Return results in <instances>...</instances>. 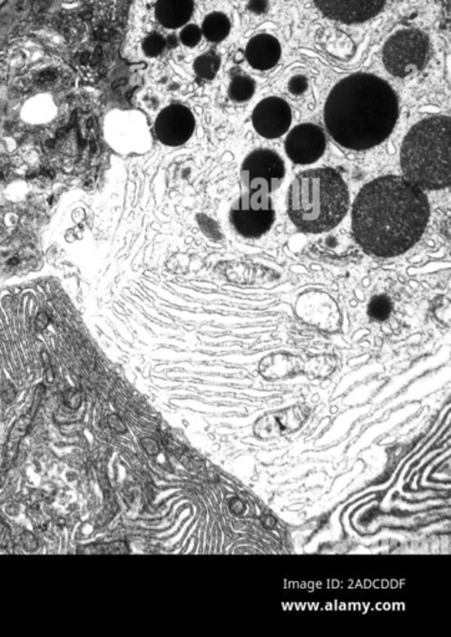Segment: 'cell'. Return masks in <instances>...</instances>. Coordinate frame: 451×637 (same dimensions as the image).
<instances>
[{"label": "cell", "mask_w": 451, "mask_h": 637, "mask_svg": "<svg viewBox=\"0 0 451 637\" xmlns=\"http://www.w3.org/2000/svg\"><path fill=\"white\" fill-rule=\"evenodd\" d=\"M429 216L422 189L406 177H379L366 184L354 202V238L370 256L397 257L420 240Z\"/></svg>", "instance_id": "obj_1"}, {"label": "cell", "mask_w": 451, "mask_h": 637, "mask_svg": "<svg viewBox=\"0 0 451 637\" xmlns=\"http://www.w3.org/2000/svg\"><path fill=\"white\" fill-rule=\"evenodd\" d=\"M399 119V99L386 80L357 73L340 80L324 106V123L338 145L369 150L384 142Z\"/></svg>", "instance_id": "obj_2"}, {"label": "cell", "mask_w": 451, "mask_h": 637, "mask_svg": "<svg viewBox=\"0 0 451 637\" xmlns=\"http://www.w3.org/2000/svg\"><path fill=\"white\" fill-rule=\"evenodd\" d=\"M348 208V187L336 170L304 171L290 184L287 212L304 233L328 232L342 222Z\"/></svg>", "instance_id": "obj_3"}, {"label": "cell", "mask_w": 451, "mask_h": 637, "mask_svg": "<svg viewBox=\"0 0 451 637\" xmlns=\"http://www.w3.org/2000/svg\"><path fill=\"white\" fill-rule=\"evenodd\" d=\"M449 116H433L417 122L404 139L400 163L406 179L427 191L451 184Z\"/></svg>", "instance_id": "obj_4"}, {"label": "cell", "mask_w": 451, "mask_h": 637, "mask_svg": "<svg viewBox=\"0 0 451 637\" xmlns=\"http://www.w3.org/2000/svg\"><path fill=\"white\" fill-rule=\"evenodd\" d=\"M430 50V40L422 30H399L384 45V66L394 78H407L414 70L426 68Z\"/></svg>", "instance_id": "obj_5"}, {"label": "cell", "mask_w": 451, "mask_h": 637, "mask_svg": "<svg viewBox=\"0 0 451 637\" xmlns=\"http://www.w3.org/2000/svg\"><path fill=\"white\" fill-rule=\"evenodd\" d=\"M230 222L240 236L259 238L275 222V211L267 193L252 192L237 201L230 213Z\"/></svg>", "instance_id": "obj_6"}, {"label": "cell", "mask_w": 451, "mask_h": 637, "mask_svg": "<svg viewBox=\"0 0 451 637\" xmlns=\"http://www.w3.org/2000/svg\"><path fill=\"white\" fill-rule=\"evenodd\" d=\"M240 173L250 192L269 194L285 179V162L273 151L257 150L247 156Z\"/></svg>", "instance_id": "obj_7"}, {"label": "cell", "mask_w": 451, "mask_h": 637, "mask_svg": "<svg viewBox=\"0 0 451 637\" xmlns=\"http://www.w3.org/2000/svg\"><path fill=\"white\" fill-rule=\"evenodd\" d=\"M195 131V117L186 106L170 105L157 116L155 133L163 145L181 146L190 140Z\"/></svg>", "instance_id": "obj_8"}, {"label": "cell", "mask_w": 451, "mask_h": 637, "mask_svg": "<svg viewBox=\"0 0 451 637\" xmlns=\"http://www.w3.org/2000/svg\"><path fill=\"white\" fill-rule=\"evenodd\" d=\"M287 156L297 164L317 162L326 151V135L319 126L303 123L296 126L287 136Z\"/></svg>", "instance_id": "obj_9"}, {"label": "cell", "mask_w": 451, "mask_h": 637, "mask_svg": "<svg viewBox=\"0 0 451 637\" xmlns=\"http://www.w3.org/2000/svg\"><path fill=\"white\" fill-rule=\"evenodd\" d=\"M327 18L343 24H359L379 15L387 0H313Z\"/></svg>", "instance_id": "obj_10"}, {"label": "cell", "mask_w": 451, "mask_h": 637, "mask_svg": "<svg viewBox=\"0 0 451 637\" xmlns=\"http://www.w3.org/2000/svg\"><path fill=\"white\" fill-rule=\"evenodd\" d=\"M252 122L260 136L279 139L289 130L292 112L289 103L280 97H267L253 110Z\"/></svg>", "instance_id": "obj_11"}, {"label": "cell", "mask_w": 451, "mask_h": 637, "mask_svg": "<svg viewBox=\"0 0 451 637\" xmlns=\"http://www.w3.org/2000/svg\"><path fill=\"white\" fill-rule=\"evenodd\" d=\"M245 54L247 62L253 69L267 72L279 64L282 49L275 36L260 34L250 40Z\"/></svg>", "instance_id": "obj_12"}, {"label": "cell", "mask_w": 451, "mask_h": 637, "mask_svg": "<svg viewBox=\"0 0 451 637\" xmlns=\"http://www.w3.org/2000/svg\"><path fill=\"white\" fill-rule=\"evenodd\" d=\"M193 0H157L155 15L167 29L182 28L193 15Z\"/></svg>", "instance_id": "obj_13"}, {"label": "cell", "mask_w": 451, "mask_h": 637, "mask_svg": "<svg viewBox=\"0 0 451 637\" xmlns=\"http://www.w3.org/2000/svg\"><path fill=\"white\" fill-rule=\"evenodd\" d=\"M43 397H44V387L40 385L36 388L34 400H33L29 411L23 415L22 417H19L18 421L13 426L12 430H10L8 442H6L5 446L6 462L15 461L16 455H18L20 442L28 435L30 426L34 421L36 412H38L40 404H42Z\"/></svg>", "instance_id": "obj_14"}, {"label": "cell", "mask_w": 451, "mask_h": 637, "mask_svg": "<svg viewBox=\"0 0 451 637\" xmlns=\"http://www.w3.org/2000/svg\"><path fill=\"white\" fill-rule=\"evenodd\" d=\"M201 30L202 35L209 42L221 43L230 34V23L229 16L220 12L211 13L203 20Z\"/></svg>", "instance_id": "obj_15"}, {"label": "cell", "mask_w": 451, "mask_h": 637, "mask_svg": "<svg viewBox=\"0 0 451 637\" xmlns=\"http://www.w3.org/2000/svg\"><path fill=\"white\" fill-rule=\"evenodd\" d=\"M221 66V58L215 52L202 54L195 60L193 70L196 75L203 80L215 79Z\"/></svg>", "instance_id": "obj_16"}, {"label": "cell", "mask_w": 451, "mask_h": 637, "mask_svg": "<svg viewBox=\"0 0 451 637\" xmlns=\"http://www.w3.org/2000/svg\"><path fill=\"white\" fill-rule=\"evenodd\" d=\"M255 92V80L245 75L233 76L229 87V95L236 103L247 102L253 96Z\"/></svg>", "instance_id": "obj_17"}, {"label": "cell", "mask_w": 451, "mask_h": 637, "mask_svg": "<svg viewBox=\"0 0 451 637\" xmlns=\"http://www.w3.org/2000/svg\"><path fill=\"white\" fill-rule=\"evenodd\" d=\"M79 554L83 555H113V554H129L130 548L126 542H113V543H96V544H89L79 549Z\"/></svg>", "instance_id": "obj_18"}, {"label": "cell", "mask_w": 451, "mask_h": 637, "mask_svg": "<svg viewBox=\"0 0 451 637\" xmlns=\"http://www.w3.org/2000/svg\"><path fill=\"white\" fill-rule=\"evenodd\" d=\"M166 39L159 33H152L142 40V50L149 58H156L166 49Z\"/></svg>", "instance_id": "obj_19"}, {"label": "cell", "mask_w": 451, "mask_h": 637, "mask_svg": "<svg viewBox=\"0 0 451 637\" xmlns=\"http://www.w3.org/2000/svg\"><path fill=\"white\" fill-rule=\"evenodd\" d=\"M202 30L195 24L186 25L180 33V42L187 48H195L201 42Z\"/></svg>", "instance_id": "obj_20"}, {"label": "cell", "mask_w": 451, "mask_h": 637, "mask_svg": "<svg viewBox=\"0 0 451 637\" xmlns=\"http://www.w3.org/2000/svg\"><path fill=\"white\" fill-rule=\"evenodd\" d=\"M289 89L293 95H302V93H306V90L309 89V80L303 75L293 76V78L289 80Z\"/></svg>", "instance_id": "obj_21"}, {"label": "cell", "mask_w": 451, "mask_h": 637, "mask_svg": "<svg viewBox=\"0 0 451 637\" xmlns=\"http://www.w3.org/2000/svg\"><path fill=\"white\" fill-rule=\"evenodd\" d=\"M64 404L70 410H79L83 404L82 392L78 390H68L64 394Z\"/></svg>", "instance_id": "obj_22"}, {"label": "cell", "mask_w": 451, "mask_h": 637, "mask_svg": "<svg viewBox=\"0 0 451 637\" xmlns=\"http://www.w3.org/2000/svg\"><path fill=\"white\" fill-rule=\"evenodd\" d=\"M20 542H22L23 548H25L26 552L30 553L35 552L39 546L38 539H36L35 535L29 531H25L22 533V535H20Z\"/></svg>", "instance_id": "obj_23"}, {"label": "cell", "mask_w": 451, "mask_h": 637, "mask_svg": "<svg viewBox=\"0 0 451 637\" xmlns=\"http://www.w3.org/2000/svg\"><path fill=\"white\" fill-rule=\"evenodd\" d=\"M12 531L5 522H0V548L8 549L12 545Z\"/></svg>", "instance_id": "obj_24"}, {"label": "cell", "mask_w": 451, "mask_h": 637, "mask_svg": "<svg viewBox=\"0 0 451 637\" xmlns=\"http://www.w3.org/2000/svg\"><path fill=\"white\" fill-rule=\"evenodd\" d=\"M108 425L113 432H116V434L123 435L128 432V427H126L125 422H123L118 415H110L108 417Z\"/></svg>", "instance_id": "obj_25"}, {"label": "cell", "mask_w": 451, "mask_h": 637, "mask_svg": "<svg viewBox=\"0 0 451 637\" xmlns=\"http://www.w3.org/2000/svg\"><path fill=\"white\" fill-rule=\"evenodd\" d=\"M140 444H142L143 451H145L149 456L159 455L160 446L157 444L156 439L145 437L140 441Z\"/></svg>", "instance_id": "obj_26"}, {"label": "cell", "mask_w": 451, "mask_h": 637, "mask_svg": "<svg viewBox=\"0 0 451 637\" xmlns=\"http://www.w3.org/2000/svg\"><path fill=\"white\" fill-rule=\"evenodd\" d=\"M247 8L255 15H263L269 8V0H250Z\"/></svg>", "instance_id": "obj_27"}, {"label": "cell", "mask_w": 451, "mask_h": 637, "mask_svg": "<svg viewBox=\"0 0 451 637\" xmlns=\"http://www.w3.org/2000/svg\"><path fill=\"white\" fill-rule=\"evenodd\" d=\"M15 388L13 387V385L9 384L8 387L3 388V398H5V401L6 404H10L13 400H15Z\"/></svg>", "instance_id": "obj_28"}, {"label": "cell", "mask_w": 451, "mask_h": 637, "mask_svg": "<svg viewBox=\"0 0 451 637\" xmlns=\"http://www.w3.org/2000/svg\"><path fill=\"white\" fill-rule=\"evenodd\" d=\"M177 43H179V42H177V38L175 35H170L169 38H167V40H166L167 45L173 46V48H175V46L177 45Z\"/></svg>", "instance_id": "obj_29"}, {"label": "cell", "mask_w": 451, "mask_h": 637, "mask_svg": "<svg viewBox=\"0 0 451 637\" xmlns=\"http://www.w3.org/2000/svg\"><path fill=\"white\" fill-rule=\"evenodd\" d=\"M5 475H6V468L5 467V468L0 469V488H2V485H5Z\"/></svg>", "instance_id": "obj_30"}]
</instances>
